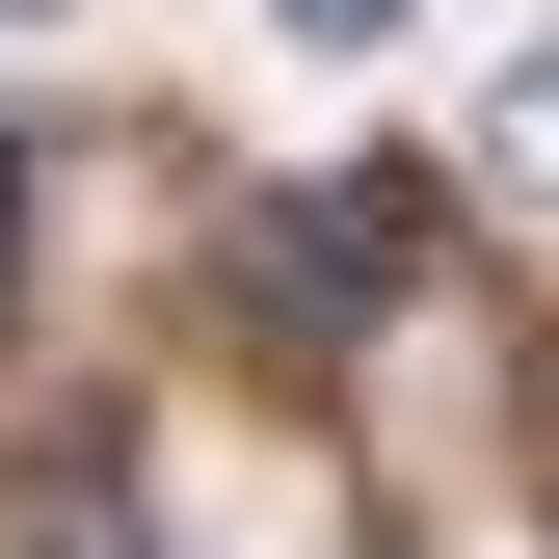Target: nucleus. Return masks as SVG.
Listing matches in <instances>:
<instances>
[{"label": "nucleus", "mask_w": 559, "mask_h": 559, "mask_svg": "<svg viewBox=\"0 0 559 559\" xmlns=\"http://www.w3.org/2000/svg\"><path fill=\"white\" fill-rule=\"evenodd\" d=\"M294 266H320V294H346V320H373V294H400V266H427V214H400V187H320V240H294Z\"/></svg>", "instance_id": "1"}, {"label": "nucleus", "mask_w": 559, "mask_h": 559, "mask_svg": "<svg viewBox=\"0 0 559 559\" xmlns=\"http://www.w3.org/2000/svg\"><path fill=\"white\" fill-rule=\"evenodd\" d=\"M479 187H507V214H559V53H507V81H479Z\"/></svg>", "instance_id": "2"}, {"label": "nucleus", "mask_w": 559, "mask_h": 559, "mask_svg": "<svg viewBox=\"0 0 559 559\" xmlns=\"http://www.w3.org/2000/svg\"><path fill=\"white\" fill-rule=\"evenodd\" d=\"M0 320H27V107H0Z\"/></svg>", "instance_id": "3"}, {"label": "nucleus", "mask_w": 559, "mask_h": 559, "mask_svg": "<svg viewBox=\"0 0 559 559\" xmlns=\"http://www.w3.org/2000/svg\"><path fill=\"white\" fill-rule=\"evenodd\" d=\"M266 27H294V53H373V27H400V0H266Z\"/></svg>", "instance_id": "4"}]
</instances>
